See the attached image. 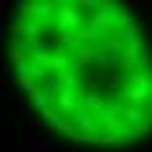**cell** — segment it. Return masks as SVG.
<instances>
[{"instance_id": "obj_3", "label": "cell", "mask_w": 152, "mask_h": 152, "mask_svg": "<svg viewBox=\"0 0 152 152\" xmlns=\"http://www.w3.org/2000/svg\"><path fill=\"white\" fill-rule=\"evenodd\" d=\"M53 105L58 107L61 115H66V118H68V113L74 115L76 110H79V92H76V89H63L61 94L53 100Z\"/></svg>"}, {"instance_id": "obj_16", "label": "cell", "mask_w": 152, "mask_h": 152, "mask_svg": "<svg viewBox=\"0 0 152 152\" xmlns=\"http://www.w3.org/2000/svg\"><path fill=\"white\" fill-rule=\"evenodd\" d=\"M3 11H5V3L0 0V24H3Z\"/></svg>"}, {"instance_id": "obj_20", "label": "cell", "mask_w": 152, "mask_h": 152, "mask_svg": "<svg viewBox=\"0 0 152 152\" xmlns=\"http://www.w3.org/2000/svg\"><path fill=\"white\" fill-rule=\"evenodd\" d=\"M26 152H29V150H26Z\"/></svg>"}, {"instance_id": "obj_8", "label": "cell", "mask_w": 152, "mask_h": 152, "mask_svg": "<svg viewBox=\"0 0 152 152\" xmlns=\"http://www.w3.org/2000/svg\"><path fill=\"white\" fill-rule=\"evenodd\" d=\"M61 84H63V89H76V92L84 87V81H81L79 71H74V68H71V71H66V74L61 76Z\"/></svg>"}, {"instance_id": "obj_12", "label": "cell", "mask_w": 152, "mask_h": 152, "mask_svg": "<svg viewBox=\"0 0 152 152\" xmlns=\"http://www.w3.org/2000/svg\"><path fill=\"white\" fill-rule=\"evenodd\" d=\"M129 87H144V89H150V76H142V74L129 76Z\"/></svg>"}, {"instance_id": "obj_13", "label": "cell", "mask_w": 152, "mask_h": 152, "mask_svg": "<svg viewBox=\"0 0 152 152\" xmlns=\"http://www.w3.org/2000/svg\"><path fill=\"white\" fill-rule=\"evenodd\" d=\"M39 115H42V121H50V126H53V123L58 121V113H55V107H50V105H47L45 110L39 113Z\"/></svg>"}, {"instance_id": "obj_19", "label": "cell", "mask_w": 152, "mask_h": 152, "mask_svg": "<svg viewBox=\"0 0 152 152\" xmlns=\"http://www.w3.org/2000/svg\"><path fill=\"white\" fill-rule=\"evenodd\" d=\"M0 42H3V24H0Z\"/></svg>"}, {"instance_id": "obj_5", "label": "cell", "mask_w": 152, "mask_h": 152, "mask_svg": "<svg viewBox=\"0 0 152 152\" xmlns=\"http://www.w3.org/2000/svg\"><path fill=\"white\" fill-rule=\"evenodd\" d=\"M118 97L126 100V102H144V100H152L150 89H144V87H129V84L118 92Z\"/></svg>"}, {"instance_id": "obj_15", "label": "cell", "mask_w": 152, "mask_h": 152, "mask_svg": "<svg viewBox=\"0 0 152 152\" xmlns=\"http://www.w3.org/2000/svg\"><path fill=\"white\" fill-rule=\"evenodd\" d=\"M144 115H147V121H152V100H150V105H147V110H144Z\"/></svg>"}, {"instance_id": "obj_1", "label": "cell", "mask_w": 152, "mask_h": 152, "mask_svg": "<svg viewBox=\"0 0 152 152\" xmlns=\"http://www.w3.org/2000/svg\"><path fill=\"white\" fill-rule=\"evenodd\" d=\"M81 26H84V13L79 11V3H61V11H58L53 29L63 31V34H76Z\"/></svg>"}, {"instance_id": "obj_18", "label": "cell", "mask_w": 152, "mask_h": 152, "mask_svg": "<svg viewBox=\"0 0 152 152\" xmlns=\"http://www.w3.org/2000/svg\"><path fill=\"white\" fill-rule=\"evenodd\" d=\"M139 152H152V147H144V150H139Z\"/></svg>"}, {"instance_id": "obj_6", "label": "cell", "mask_w": 152, "mask_h": 152, "mask_svg": "<svg viewBox=\"0 0 152 152\" xmlns=\"http://www.w3.org/2000/svg\"><path fill=\"white\" fill-rule=\"evenodd\" d=\"M97 61L102 63V68H105V71H121V66H123L121 53H105V50H100Z\"/></svg>"}, {"instance_id": "obj_10", "label": "cell", "mask_w": 152, "mask_h": 152, "mask_svg": "<svg viewBox=\"0 0 152 152\" xmlns=\"http://www.w3.org/2000/svg\"><path fill=\"white\" fill-rule=\"evenodd\" d=\"M47 97H50V94H45V89L39 87V89H37V92H34V94H31V105L37 107L39 113H42V110H45V107H47Z\"/></svg>"}, {"instance_id": "obj_7", "label": "cell", "mask_w": 152, "mask_h": 152, "mask_svg": "<svg viewBox=\"0 0 152 152\" xmlns=\"http://www.w3.org/2000/svg\"><path fill=\"white\" fill-rule=\"evenodd\" d=\"M147 121V115H144V110H139V107H123V123L126 126H131V129H137L139 123Z\"/></svg>"}, {"instance_id": "obj_2", "label": "cell", "mask_w": 152, "mask_h": 152, "mask_svg": "<svg viewBox=\"0 0 152 152\" xmlns=\"http://www.w3.org/2000/svg\"><path fill=\"white\" fill-rule=\"evenodd\" d=\"M97 55H100V50H97L94 45L76 47L74 53H71V68H74V71H84V68H89L92 63L97 61Z\"/></svg>"}, {"instance_id": "obj_14", "label": "cell", "mask_w": 152, "mask_h": 152, "mask_svg": "<svg viewBox=\"0 0 152 152\" xmlns=\"http://www.w3.org/2000/svg\"><path fill=\"white\" fill-rule=\"evenodd\" d=\"M134 131H137V137H147V134H152V123H139L137 129H134Z\"/></svg>"}, {"instance_id": "obj_11", "label": "cell", "mask_w": 152, "mask_h": 152, "mask_svg": "<svg viewBox=\"0 0 152 152\" xmlns=\"http://www.w3.org/2000/svg\"><path fill=\"white\" fill-rule=\"evenodd\" d=\"M137 68H142V71H152V53L147 50V47H142V55H139V66Z\"/></svg>"}, {"instance_id": "obj_4", "label": "cell", "mask_w": 152, "mask_h": 152, "mask_svg": "<svg viewBox=\"0 0 152 152\" xmlns=\"http://www.w3.org/2000/svg\"><path fill=\"white\" fill-rule=\"evenodd\" d=\"M71 123H74L76 129L81 131V134H94V126H97V115L89 113V110H76L74 115H71Z\"/></svg>"}, {"instance_id": "obj_17", "label": "cell", "mask_w": 152, "mask_h": 152, "mask_svg": "<svg viewBox=\"0 0 152 152\" xmlns=\"http://www.w3.org/2000/svg\"><path fill=\"white\" fill-rule=\"evenodd\" d=\"M3 84H5V71L0 68V87H3Z\"/></svg>"}, {"instance_id": "obj_9", "label": "cell", "mask_w": 152, "mask_h": 152, "mask_svg": "<svg viewBox=\"0 0 152 152\" xmlns=\"http://www.w3.org/2000/svg\"><path fill=\"white\" fill-rule=\"evenodd\" d=\"M18 16H21V21L37 18V0H24V3H18Z\"/></svg>"}]
</instances>
